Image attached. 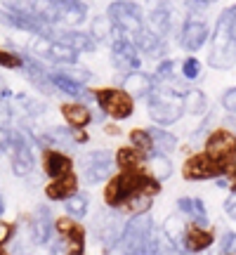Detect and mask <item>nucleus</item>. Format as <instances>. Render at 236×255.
Wrapping results in <instances>:
<instances>
[{
  "label": "nucleus",
  "instance_id": "obj_10",
  "mask_svg": "<svg viewBox=\"0 0 236 255\" xmlns=\"http://www.w3.org/2000/svg\"><path fill=\"white\" fill-rule=\"evenodd\" d=\"M95 104L104 116L114 121H127L135 114V100L123 88H100L95 90Z\"/></svg>",
  "mask_w": 236,
  "mask_h": 255
},
{
  "label": "nucleus",
  "instance_id": "obj_34",
  "mask_svg": "<svg viewBox=\"0 0 236 255\" xmlns=\"http://www.w3.org/2000/svg\"><path fill=\"white\" fill-rule=\"evenodd\" d=\"M127 139H130V144L137 146V149H139V151H144V154H154L156 151L149 128H132V130H130V135H127Z\"/></svg>",
  "mask_w": 236,
  "mask_h": 255
},
{
  "label": "nucleus",
  "instance_id": "obj_41",
  "mask_svg": "<svg viewBox=\"0 0 236 255\" xmlns=\"http://www.w3.org/2000/svg\"><path fill=\"white\" fill-rule=\"evenodd\" d=\"M220 104H222V109L227 111L229 116H236V85L234 88H227V90L222 92Z\"/></svg>",
  "mask_w": 236,
  "mask_h": 255
},
{
  "label": "nucleus",
  "instance_id": "obj_2",
  "mask_svg": "<svg viewBox=\"0 0 236 255\" xmlns=\"http://www.w3.org/2000/svg\"><path fill=\"white\" fill-rule=\"evenodd\" d=\"M208 66H213L215 71H229L232 66H236V40L232 38L225 12L218 14L213 33H210Z\"/></svg>",
  "mask_w": 236,
  "mask_h": 255
},
{
  "label": "nucleus",
  "instance_id": "obj_8",
  "mask_svg": "<svg viewBox=\"0 0 236 255\" xmlns=\"http://www.w3.org/2000/svg\"><path fill=\"white\" fill-rule=\"evenodd\" d=\"M26 52H31L33 57H38L40 62L52 64V66H71V64H78V52L71 50L69 45H62L57 43L55 38L47 36H31L26 45Z\"/></svg>",
  "mask_w": 236,
  "mask_h": 255
},
{
  "label": "nucleus",
  "instance_id": "obj_29",
  "mask_svg": "<svg viewBox=\"0 0 236 255\" xmlns=\"http://www.w3.org/2000/svg\"><path fill=\"white\" fill-rule=\"evenodd\" d=\"M146 173L151 175V177H156L161 184H163L165 180H170V175H173V161H170V156L161 154V151L149 154V161H146Z\"/></svg>",
  "mask_w": 236,
  "mask_h": 255
},
{
  "label": "nucleus",
  "instance_id": "obj_30",
  "mask_svg": "<svg viewBox=\"0 0 236 255\" xmlns=\"http://www.w3.org/2000/svg\"><path fill=\"white\" fill-rule=\"evenodd\" d=\"M149 132H151V139H154V149H156V151L168 154V156L177 151L180 142H177L175 132H170L168 128H163V126H151V128H149Z\"/></svg>",
  "mask_w": 236,
  "mask_h": 255
},
{
  "label": "nucleus",
  "instance_id": "obj_32",
  "mask_svg": "<svg viewBox=\"0 0 236 255\" xmlns=\"http://www.w3.org/2000/svg\"><path fill=\"white\" fill-rule=\"evenodd\" d=\"M180 76L184 78V81H189V83H196L203 78V62H201L196 55H189V57H184L180 64Z\"/></svg>",
  "mask_w": 236,
  "mask_h": 255
},
{
  "label": "nucleus",
  "instance_id": "obj_49",
  "mask_svg": "<svg viewBox=\"0 0 236 255\" xmlns=\"http://www.w3.org/2000/svg\"><path fill=\"white\" fill-rule=\"evenodd\" d=\"M0 97H2V100H9V97H12V95H9V90H7V85H5V81H2V78H0Z\"/></svg>",
  "mask_w": 236,
  "mask_h": 255
},
{
  "label": "nucleus",
  "instance_id": "obj_22",
  "mask_svg": "<svg viewBox=\"0 0 236 255\" xmlns=\"http://www.w3.org/2000/svg\"><path fill=\"white\" fill-rule=\"evenodd\" d=\"M120 88L132 97V100H146L151 92H154L156 88V81L151 73L146 71H132L127 73V76H123V81H120Z\"/></svg>",
  "mask_w": 236,
  "mask_h": 255
},
{
  "label": "nucleus",
  "instance_id": "obj_43",
  "mask_svg": "<svg viewBox=\"0 0 236 255\" xmlns=\"http://www.w3.org/2000/svg\"><path fill=\"white\" fill-rule=\"evenodd\" d=\"M220 251H222V255H236V232H227L222 237Z\"/></svg>",
  "mask_w": 236,
  "mask_h": 255
},
{
  "label": "nucleus",
  "instance_id": "obj_18",
  "mask_svg": "<svg viewBox=\"0 0 236 255\" xmlns=\"http://www.w3.org/2000/svg\"><path fill=\"white\" fill-rule=\"evenodd\" d=\"M40 165H43V173L50 177V180H57L62 175L73 173V158L62 149H52V146H45L40 149Z\"/></svg>",
  "mask_w": 236,
  "mask_h": 255
},
{
  "label": "nucleus",
  "instance_id": "obj_33",
  "mask_svg": "<svg viewBox=\"0 0 236 255\" xmlns=\"http://www.w3.org/2000/svg\"><path fill=\"white\" fill-rule=\"evenodd\" d=\"M64 210H66V215H71L76 220H83L88 215V210H90V199H88V194H76L71 196L69 201H64Z\"/></svg>",
  "mask_w": 236,
  "mask_h": 255
},
{
  "label": "nucleus",
  "instance_id": "obj_5",
  "mask_svg": "<svg viewBox=\"0 0 236 255\" xmlns=\"http://www.w3.org/2000/svg\"><path fill=\"white\" fill-rule=\"evenodd\" d=\"M144 14L146 26L163 38L175 36L182 26V19H184L180 17L175 0H144Z\"/></svg>",
  "mask_w": 236,
  "mask_h": 255
},
{
  "label": "nucleus",
  "instance_id": "obj_39",
  "mask_svg": "<svg viewBox=\"0 0 236 255\" xmlns=\"http://www.w3.org/2000/svg\"><path fill=\"white\" fill-rule=\"evenodd\" d=\"M151 76H154L156 83L168 81V78L177 76V71H175V59H173V57H165V59H161V62L156 64V71L151 73Z\"/></svg>",
  "mask_w": 236,
  "mask_h": 255
},
{
  "label": "nucleus",
  "instance_id": "obj_23",
  "mask_svg": "<svg viewBox=\"0 0 236 255\" xmlns=\"http://www.w3.org/2000/svg\"><path fill=\"white\" fill-rule=\"evenodd\" d=\"M59 111H62V119L69 128H88L95 121V114H92V109L85 102H76V100L64 102Z\"/></svg>",
  "mask_w": 236,
  "mask_h": 255
},
{
  "label": "nucleus",
  "instance_id": "obj_21",
  "mask_svg": "<svg viewBox=\"0 0 236 255\" xmlns=\"http://www.w3.org/2000/svg\"><path fill=\"white\" fill-rule=\"evenodd\" d=\"M215 244V232L210 225H196L189 222L187 234H184V253H203Z\"/></svg>",
  "mask_w": 236,
  "mask_h": 255
},
{
  "label": "nucleus",
  "instance_id": "obj_52",
  "mask_svg": "<svg viewBox=\"0 0 236 255\" xmlns=\"http://www.w3.org/2000/svg\"><path fill=\"white\" fill-rule=\"evenodd\" d=\"M109 2H114V0H109Z\"/></svg>",
  "mask_w": 236,
  "mask_h": 255
},
{
  "label": "nucleus",
  "instance_id": "obj_26",
  "mask_svg": "<svg viewBox=\"0 0 236 255\" xmlns=\"http://www.w3.org/2000/svg\"><path fill=\"white\" fill-rule=\"evenodd\" d=\"M187 227H189V220L184 218L182 213H173V215L165 218L163 229H161L165 234V239L175 248H180V253H184V234H187Z\"/></svg>",
  "mask_w": 236,
  "mask_h": 255
},
{
  "label": "nucleus",
  "instance_id": "obj_27",
  "mask_svg": "<svg viewBox=\"0 0 236 255\" xmlns=\"http://www.w3.org/2000/svg\"><path fill=\"white\" fill-rule=\"evenodd\" d=\"M31 220V229H33V237H36L38 244H47L52 234H55V218L50 215V208L47 206H40L36 210V215Z\"/></svg>",
  "mask_w": 236,
  "mask_h": 255
},
{
  "label": "nucleus",
  "instance_id": "obj_17",
  "mask_svg": "<svg viewBox=\"0 0 236 255\" xmlns=\"http://www.w3.org/2000/svg\"><path fill=\"white\" fill-rule=\"evenodd\" d=\"M55 234L62 241L64 248H81V251H85V237H88V232L71 215L55 218Z\"/></svg>",
  "mask_w": 236,
  "mask_h": 255
},
{
  "label": "nucleus",
  "instance_id": "obj_37",
  "mask_svg": "<svg viewBox=\"0 0 236 255\" xmlns=\"http://www.w3.org/2000/svg\"><path fill=\"white\" fill-rule=\"evenodd\" d=\"M69 78H73L76 83H81V85H88L92 81V71L88 66H81V64H71V66H59Z\"/></svg>",
  "mask_w": 236,
  "mask_h": 255
},
{
  "label": "nucleus",
  "instance_id": "obj_46",
  "mask_svg": "<svg viewBox=\"0 0 236 255\" xmlns=\"http://www.w3.org/2000/svg\"><path fill=\"white\" fill-rule=\"evenodd\" d=\"M222 208H225V213H227V218L236 222V191H232V194H229Z\"/></svg>",
  "mask_w": 236,
  "mask_h": 255
},
{
  "label": "nucleus",
  "instance_id": "obj_48",
  "mask_svg": "<svg viewBox=\"0 0 236 255\" xmlns=\"http://www.w3.org/2000/svg\"><path fill=\"white\" fill-rule=\"evenodd\" d=\"M104 132H107V135H120V128L114 126V123H107V126H104Z\"/></svg>",
  "mask_w": 236,
  "mask_h": 255
},
{
  "label": "nucleus",
  "instance_id": "obj_11",
  "mask_svg": "<svg viewBox=\"0 0 236 255\" xmlns=\"http://www.w3.org/2000/svg\"><path fill=\"white\" fill-rule=\"evenodd\" d=\"M182 177L187 182H208V180H225L227 170L225 163L215 161L210 154L199 151V154L187 156V161L182 163Z\"/></svg>",
  "mask_w": 236,
  "mask_h": 255
},
{
  "label": "nucleus",
  "instance_id": "obj_35",
  "mask_svg": "<svg viewBox=\"0 0 236 255\" xmlns=\"http://www.w3.org/2000/svg\"><path fill=\"white\" fill-rule=\"evenodd\" d=\"M151 203H154V196H146V194H139V196H135L132 201H127L125 206L120 208V213L123 215H144V213H149L151 210Z\"/></svg>",
  "mask_w": 236,
  "mask_h": 255
},
{
  "label": "nucleus",
  "instance_id": "obj_7",
  "mask_svg": "<svg viewBox=\"0 0 236 255\" xmlns=\"http://www.w3.org/2000/svg\"><path fill=\"white\" fill-rule=\"evenodd\" d=\"M81 180L85 184H102L109 182L116 170V154L109 149H92L81 156Z\"/></svg>",
  "mask_w": 236,
  "mask_h": 255
},
{
  "label": "nucleus",
  "instance_id": "obj_42",
  "mask_svg": "<svg viewBox=\"0 0 236 255\" xmlns=\"http://www.w3.org/2000/svg\"><path fill=\"white\" fill-rule=\"evenodd\" d=\"M12 119H14V107L9 104V100H2V97H0V128L7 130Z\"/></svg>",
  "mask_w": 236,
  "mask_h": 255
},
{
  "label": "nucleus",
  "instance_id": "obj_25",
  "mask_svg": "<svg viewBox=\"0 0 236 255\" xmlns=\"http://www.w3.org/2000/svg\"><path fill=\"white\" fill-rule=\"evenodd\" d=\"M177 206V213H182L189 222H196V225H208V208L206 203L199 199V196H180L175 201Z\"/></svg>",
  "mask_w": 236,
  "mask_h": 255
},
{
  "label": "nucleus",
  "instance_id": "obj_38",
  "mask_svg": "<svg viewBox=\"0 0 236 255\" xmlns=\"http://www.w3.org/2000/svg\"><path fill=\"white\" fill-rule=\"evenodd\" d=\"M14 102L19 104V111H21L24 116H38V114H43V111H45V107H43L40 102L31 100V97H26V95H17Z\"/></svg>",
  "mask_w": 236,
  "mask_h": 255
},
{
  "label": "nucleus",
  "instance_id": "obj_47",
  "mask_svg": "<svg viewBox=\"0 0 236 255\" xmlns=\"http://www.w3.org/2000/svg\"><path fill=\"white\" fill-rule=\"evenodd\" d=\"M9 130V128H7ZM7 130L0 128V154H5V142H7Z\"/></svg>",
  "mask_w": 236,
  "mask_h": 255
},
{
  "label": "nucleus",
  "instance_id": "obj_36",
  "mask_svg": "<svg viewBox=\"0 0 236 255\" xmlns=\"http://www.w3.org/2000/svg\"><path fill=\"white\" fill-rule=\"evenodd\" d=\"M0 66L2 69H9V71H21L24 66V57H21V50L19 47H0Z\"/></svg>",
  "mask_w": 236,
  "mask_h": 255
},
{
  "label": "nucleus",
  "instance_id": "obj_4",
  "mask_svg": "<svg viewBox=\"0 0 236 255\" xmlns=\"http://www.w3.org/2000/svg\"><path fill=\"white\" fill-rule=\"evenodd\" d=\"M5 154L9 158V168L17 177H28L36 170V156H33V146L28 139L24 128H9L7 130V142H5Z\"/></svg>",
  "mask_w": 236,
  "mask_h": 255
},
{
  "label": "nucleus",
  "instance_id": "obj_15",
  "mask_svg": "<svg viewBox=\"0 0 236 255\" xmlns=\"http://www.w3.org/2000/svg\"><path fill=\"white\" fill-rule=\"evenodd\" d=\"M21 57H24V66H21V73H24V78H26L38 92H43V95H55L57 88L55 83H52V76H50V69L45 66V62H40L38 57H33L31 52L26 50H21Z\"/></svg>",
  "mask_w": 236,
  "mask_h": 255
},
{
  "label": "nucleus",
  "instance_id": "obj_20",
  "mask_svg": "<svg viewBox=\"0 0 236 255\" xmlns=\"http://www.w3.org/2000/svg\"><path fill=\"white\" fill-rule=\"evenodd\" d=\"M78 191H81V175L69 173V175L57 177V180H50L45 184V199L55 201V203H64V201H69L71 196H76Z\"/></svg>",
  "mask_w": 236,
  "mask_h": 255
},
{
  "label": "nucleus",
  "instance_id": "obj_51",
  "mask_svg": "<svg viewBox=\"0 0 236 255\" xmlns=\"http://www.w3.org/2000/svg\"><path fill=\"white\" fill-rule=\"evenodd\" d=\"M0 255H9L7 251H5V246H0Z\"/></svg>",
  "mask_w": 236,
  "mask_h": 255
},
{
  "label": "nucleus",
  "instance_id": "obj_31",
  "mask_svg": "<svg viewBox=\"0 0 236 255\" xmlns=\"http://www.w3.org/2000/svg\"><path fill=\"white\" fill-rule=\"evenodd\" d=\"M90 33H92V38L97 40V43H111L114 38L118 36V31L114 28V24L109 21V17L107 14H100V17H95L90 21Z\"/></svg>",
  "mask_w": 236,
  "mask_h": 255
},
{
  "label": "nucleus",
  "instance_id": "obj_16",
  "mask_svg": "<svg viewBox=\"0 0 236 255\" xmlns=\"http://www.w3.org/2000/svg\"><path fill=\"white\" fill-rule=\"evenodd\" d=\"M47 38H55L57 43L62 45H69L71 50H76L78 55H92L97 52L100 43L92 38L90 31H83V28H66V26H55L52 33Z\"/></svg>",
  "mask_w": 236,
  "mask_h": 255
},
{
  "label": "nucleus",
  "instance_id": "obj_24",
  "mask_svg": "<svg viewBox=\"0 0 236 255\" xmlns=\"http://www.w3.org/2000/svg\"><path fill=\"white\" fill-rule=\"evenodd\" d=\"M146 161H149V154L139 151L137 146H132V144L118 146V151H116V168L118 170L139 173V170H146Z\"/></svg>",
  "mask_w": 236,
  "mask_h": 255
},
{
  "label": "nucleus",
  "instance_id": "obj_50",
  "mask_svg": "<svg viewBox=\"0 0 236 255\" xmlns=\"http://www.w3.org/2000/svg\"><path fill=\"white\" fill-rule=\"evenodd\" d=\"M225 128H229L232 132H236V116H229V119L225 121Z\"/></svg>",
  "mask_w": 236,
  "mask_h": 255
},
{
  "label": "nucleus",
  "instance_id": "obj_14",
  "mask_svg": "<svg viewBox=\"0 0 236 255\" xmlns=\"http://www.w3.org/2000/svg\"><path fill=\"white\" fill-rule=\"evenodd\" d=\"M120 215H123L120 210L107 208L97 213V218H95V237H97V244H102L104 253L116 251L120 244V237L125 232V222Z\"/></svg>",
  "mask_w": 236,
  "mask_h": 255
},
{
  "label": "nucleus",
  "instance_id": "obj_19",
  "mask_svg": "<svg viewBox=\"0 0 236 255\" xmlns=\"http://www.w3.org/2000/svg\"><path fill=\"white\" fill-rule=\"evenodd\" d=\"M135 40L137 50L142 52V57H146V59H154L156 64L161 62V59H165V57H170L168 52H170V45H168V38L158 36V33H154L151 28L146 26L139 36L132 38Z\"/></svg>",
  "mask_w": 236,
  "mask_h": 255
},
{
  "label": "nucleus",
  "instance_id": "obj_13",
  "mask_svg": "<svg viewBox=\"0 0 236 255\" xmlns=\"http://www.w3.org/2000/svg\"><path fill=\"white\" fill-rule=\"evenodd\" d=\"M109 59L111 66L120 76H127L132 71H142V52L137 50L135 40L123 36V33H118L109 43Z\"/></svg>",
  "mask_w": 236,
  "mask_h": 255
},
{
  "label": "nucleus",
  "instance_id": "obj_9",
  "mask_svg": "<svg viewBox=\"0 0 236 255\" xmlns=\"http://www.w3.org/2000/svg\"><path fill=\"white\" fill-rule=\"evenodd\" d=\"M210 24L208 19L199 14V12H187L184 19H182V26L177 31V45L189 52V55H196L201 47L210 43Z\"/></svg>",
  "mask_w": 236,
  "mask_h": 255
},
{
  "label": "nucleus",
  "instance_id": "obj_3",
  "mask_svg": "<svg viewBox=\"0 0 236 255\" xmlns=\"http://www.w3.org/2000/svg\"><path fill=\"white\" fill-rule=\"evenodd\" d=\"M104 14L109 17V21L114 24L118 33H123L127 38L139 36L146 28L144 7L137 0H114V2H109Z\"/></svg>",
  "mask_w": 236,
  "mask_h": 255
},
{
  "label": "nucleus",
  "instance_id": "obj_44",
  "mask_svg": "<svg viewBox=\"0 0 236 255\" xmlns=\"http://www.w3.org/2000/svg\"><path fill=\"white\" fill-rule=\"evenodd\" d=\"M218 0H184V5H187V12H203V9H208L210 5H215Z\"/></svg>",
  "mask_w": 236,
  "mask_h": 255
},
{
  "label": "nucleus",
  "instance_id": "obj_6",
  "mask_svg": "<svg viewBox=\"0 0 236 255\" xmlns=\"http://www.w3.org/2000/svg\"><path fill=\"white\" fill-rule=\"evenodd\" d=\"M146 114L149 119L154 121V126H175L177 121L184 116V104L182 97L170 95V92L154 88V92L146 97Z\"/></svg>",
  "mask_w": 236,
  "mask_h": 255
},
{
  "label": "nucleus",
  "instance_id": "obj_28",
  "mask_svg": "<svg viewBox=\"0 0 236 255\" xmlns=\"http://www.w3.org/2000/svg\"><path fill=\"white\" fill-rule=\"evenodd\" d=\"M182 104H184V114H189L194 119H206L210 114V102H208V95L199 88L191 85V90L182 97Z\"/></svg>",
  "mask_w": 236,
  "mask_h": 255
},
{
  "label": "nucleus",
  "instance_id": "obj_40",
  "mask_svg": "<svg viewBox=\"0 0 236 255\" xmlns=\"http://www.w3.org/2000/svg\"><path fill=\"white\" fill-rule=\"evenodd\" d=\"M17 232H19V227L14 222H7V220L0 218V246H7L9 241H14Z\"/></svg>",
  "mask_w": 236,
  "mask_h": 255
},
{
  "label": "nucleus",
  "instance_id": "obj_45",
  "mask_svg": "<svg viewBox=\"0 0 236 255\" xmlns=\"http://www.w3.org/2000/svg\"><path fill=\"white\" fill-rule=\"evenodd\" d=\"M225 12V17H227V24H229V31H232V38L236 40V2L234 5H229L227 9H222Z\"/></svg>",
  "mask_w": 236,
  "mask_h": 255
},
{
  "label": "nucleus",
  "instance_id": "obj_12",
  "mask_svg": "<svg viewBox=\"0 0 236 255\" xmlns=\"http://www.w3.org/2000/svg\"><path fill=\"white\" fill-rule=\"evenodd\" d=\"M203 151L210 154L215 161L225 163V170L229 175L236 168V132H232L229 128L210 130L208 137L203 139Z\"/></svg>",
  "mask_w": 236,
  "mask_h": 255
},
{
  "label": "nucleus",
  "instance_id": "obj_1",
  "mask_svg": "<svg viewBox=\"0 0 236 255\" xmlns=\"http://www.w3.org/2000/svg\"><path fill=\"white\" fill-rule=\"evenodd\" d=\"M163 191V184L158 182L156 177L146 173V170H139V173H125V170H118L109 182L104 184V206L114 210H120L127 201H132L139 194H146V196H158Z\"/></svg>",
  "mask_w": 236,
  "mask_h": 255
}]
</instances>
